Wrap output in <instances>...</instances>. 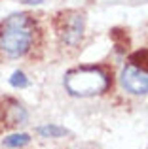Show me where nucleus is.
Wrapping results in <instances>:
<instances>
[{
	"label": "nucleus",
	"mask_w": 148,
	"mask_h": 149,
	"mask_svg": "<svg viewBox=\"0 0 148 149\" xmlns=\"http://www.w3.org/2000/svg\"><path fill=\"white\" fill-rule=\"evenodd\" d=\"M59 32L67 45H78L84 36V15L78 11H67L59 19Z\"/></svg>",
	"instance_id": "obj_3"
},
{
	"label": "nucleus",
	"mask_w": 148,
	"mask_h": 149,
	"mask_svg": "<svg viewBox=\"0 0 148 149\" xmlns=\"http://www.w3.org/2000/svg\"><path fill=\"white\" fill-rule=\"evenodd\" d=\"M120 83L131 95H148V72L135 64L123 66L120 74Z\"/></svg>",
	"instance_id": "obj_4"
},
{
	"label": "nucleus",
	"mask_w": 148,
	"mask_h": 149,
	"mask_svg": "<svg viewBox=\"0 0 148 149\" xmlns=\"http://www.w3.org/2000/svg\"><path fill=\"white\" fill-rule=\"evenodd\" d=\"M36 132L40 136H44V138H61V136L68 134L67 128L57 127V125H44V127H38Z\"/></svg>",
	"instance_id": "obj_7"
},
{
	"label": "nucleus",
	"mask_w": 148,
	"mask_h": 149,
	"mask_svg": "<svg viewBox=\"0 0 148 149\" xmlns=\"http://www.w3.org/2000/svg\"><path fill=\"white\" fill-rule=\"evenodd\" d=\"M6 106L2 108V121L8 125V127H15V125H23L29 115H27L25 108H23L19 102L11 100V98H6Z\"/></svg>",
	"instance_id": "obj_5"
},
{
	"label": "nucleus",
	"mask_w": 148,
	"mask_h": 149,
	"mask_svg": "<svg viewBox=\"0 0 148 149\" xmlns=\"http://www.w3.org/2000/svg\"><path fill=\"white\" fill-rule=\"evenodd\" d=\"M32 21L27 13H13L0 25V49L11 58L23 57L32 45Z\"/></svg>",
	"instance_id": "obj_1"
},
{
	"label": "nucleus",
	"mask_w": 148,
	"mask_h": 149,
	"mask_svg": "<svg viewBox=\"0 0 148 149\" xmlns=\"http://www.w3.org/2000/svg\"><path fill=\"white\" fill-rule=\"evenodd\" d=\"M131 62H133L135 66L139 64V68L146 70L148 68V49H141V51H137V53H133L131 55Z\"/></svg>",
	"instance_id": "obj_9"
},
{
	"label": "nucleus",
	"mask_w": 148,
	"mask_h": 149,
	"mask_svg": "<svg viewBox=\"0 0 148 149\" xmlns=\"http://www.w3.org/2000/svg\"><path fill=\"white\" fill-rule=\"evenodd\" d=\"M30 142V136L25 134V132H19V134H11L8 138L2 140L4 147H10V149H17V147H23Z\"/></svg>",
	"instance_id": "obj_6"
},
{
	"label": "nucleus",
	"mask_w": 148,
	"mask_h": 149,
	"mask_svg": "<svg viewBox=\"0 0 148 149\" xmlns=\"http://www.w3.org/2000/svg\"><path fill=\"white\" fill-rule=\"evenodd\" d=\"M110 79L108 74L95 66H80V68L68 70L65 76V89L68 95L87 98V96H99L108 91Z\"/></svg>",
	"instance_id": "obj_2"
},
{
	"label": "nucleus",
	"mask_w": 148,
	"mask_h": 149,
	"mask_svg": "<svg viewBox=\"0 0 148 149\" xmlns=\"http://www.w3.org/2000/svg\"><path fill=\"white\" fill-rule=\"evenodd\" d=\"M10 85L15 87V89H25V87H29V77H27L21 70H15L10 77Z\"/></svg>",
	"instance_id": "obj_8"
}]
</instances>
